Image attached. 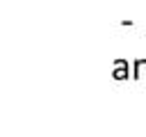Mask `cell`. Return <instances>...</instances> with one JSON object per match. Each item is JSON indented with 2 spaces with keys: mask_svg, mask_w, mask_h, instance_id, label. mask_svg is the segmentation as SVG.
Instances as JSON below:
<instances>
[{
  "mask_svg": "<svg viewBox=\"0 0 146 137\" xmlns=\"http://www.w3.org/2000/svg\"><path fill=\"white\" fill-rule=\"evenodd\" d=\"M114 80H125L130 78V62L128 59H114V71H112Z\"/></svg>",
  "mask_w": 146,
  "mask_h": 137,
  "instance_id": "cell-1",
  "label": "cell"
},
{
  "mask_svg": "<svg viewBox=\"0 0 146 137\" xmlns=\"http://www.w3.org/2000/svg\"><path fill=\"white\" fill-rule=\"evenodd\" d=\"M132 68H135V71H132V78H135V80H139L141 75L146 78V59H135V62H132Z\"/></svg>",
  "mask_w": 146,
  "mask_h": 137,
  "instance_id": "cell-2",
  "label": "cell"
}]
</instances>
